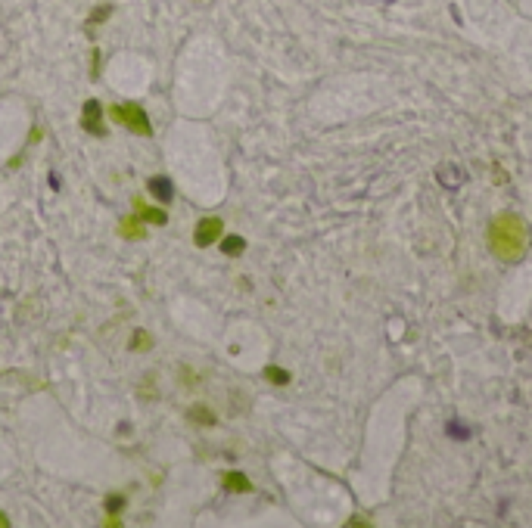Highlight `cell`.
I'll use <instances>...</instances> for the list:
<instances>
[{"mask_svg": "<svg viewBox=\"0 0 532 528\" xmlns=\"http://www.w3.org/2000/svg\"><path fill=\"white\" fill-rule=\"evenodd\" d=\"M137 208H140V221H150V224H156V227H162V224H169V215H165L162 208H146L144 202L137 199Z\"/></svg>", "mask_w": 532, "mask_h": 528, "instance_id": "ba28073f", "label": "cell"}, {"mask_svg": "<svg viewBox=\"0 0 532 528\" xmlns=\"http://www.w3.org/2000/svg\"><path fill=\"white\" fill-rule=\"evenodd\" d=\"M146 190H150L153 196H156L159 202H165V205L175 199V184H171L165 174H159V177H150V180H146Z\"/></svg>", "mask_w": 532, "mask_h": 528, "instance_id": "5b68a950", "label": "cell"}, {"mask_svg": "<svg viewBox=\"0 0 532 528\" xmlns=\"http://www.w3.org/2000/svg\"><path fill=\"white\" fill-rule=\"evenodd\" d=\"M119 233L125 236V239H146V230H144V224L137 221V215L125 217V221L119 224Z\"/></svg>", "mask_w": 532, "mask_h": 528, "instance_id": "52a82bcc", "label": "cell"}, {"mask_svg": "<svg viewBox=\"0 0 532 528\" xmlns=\"http://www.w3.org/2000/svg\"><path fill=\"white\" fill-rule=\"evenodd\" d=\"M113 16V6L109 3H103V6H97L94 12H91V19H88V25H100V22H106V19Z\"/></svg>", "mask_w": 532, "mask_h": 528, "instance_id": "5bb4252c", "label": "cell"}, {"mask_svg": "<svg viewBox=\"0 0 532 528\" xmlns=\"http://www.w3.org/2000/svg\"><path fill=\"white\" fill-rule=\"evenodd\" d=\"M243 248H246V239H243V236H237V233H231V236H225V239H221V252L231 255V258L243 255Z\"/></svg>", "mask_w": 532, "mask_h": 528, "instance_id": "9c48e42d", "label": "cell"}, {"mask_svg": "<svg viewBox=\"0 0 532 528\" xmlns=\"http://www.w3.org/2000/svg\"><path fill=\"white\" fill-rule=\"evenodd\" d=\"M100 62H103V56H100V50L94 47V68H91V78H100Z\"/></svg>", "mask_w": 532, "mask_h": 528, "instance_id": "9a60e30c", "label": "cell"}, {"mask_svg": "<svg viewBox=\"0 0 532 528\" xmlns=\"http://www.w3.org/2000/svg\"><path fill=\"white\" fill-rule=\"evenodd\" d=\"M82 128L88 130L91 137H106V124H103V106L100 99H88L82 109Z\"/></svg>", "mask_w": 532, "mask_h": 528, "instance_id": "3957f363", "label": "cell"}, {"mask_svg": "<svg viewBox=\"0 0 532 528\" xmlns=\"http://www.w3.org/2000/svg\"><path fill=\"white\" fill-rule=\"evenodd\" d=\"M109 115H113L119 124H125L131 134H140V137H150L153 134L150 115H146L137 103H115L113 109H109Z\"/></svg>", "mask_w": 532, "mask_h": 528, "instance_id": "7a4b0ae2", "label": "cell"}, {"mask_svg": "<svg viewBox=\"0 0 532 528\" xmlns=\"http://www.w3.org/2000/svg\"><path fill=\"white\" fill-rule=\"evenodd\" d=\"M190 420L193 422H202V426H215V413L209 407H200V404H196V407H190Z\"/></svg>", "mask_w": 532, "mask_h": 528, "instance_id": "30bf717a", "label": "cell"}, {"mask_svg": "<svg viewBox=\"0 0 532 528\" xmlns=\"http://www.w3.org/2000/svg\"><path fill=\"white\" fill-rule=\"evenodd\" d=\"M221 485H225L227 491H234V494H246V491H252V482L243 476V472H221Z\"/></svg>", "mask_w": 532, "mask_h": 528, "instance_id": "8992f818", "label": "cell"}, {"mask_svg": "<svg viewBox=\"0 0 532 528\" xmlns=\"http://www.w3.org/2000/svg\"><path fill=\"white\" fill-rule=\"evenodd\" d=\"M488 248L498 261L517 264L529 252V224L513 211H501L488 224Z\"/></svg>", "mask_w": 532, "mask_h": 528, "instance_id": "6da1fadb", "label": "cell"}, {"mask_svg": "<svg viewBox=\"0 0 532 528\" xmlns=\"http://www.w3.org/2000/svg\"><path fill=\"white\" fill-rule=\"evenodd\" d=\"M265 379L268 382H274V385H289V373L287 370H281V366H265Z\"/></svg>", "mask_w": 532, "mask_h": 528, "instance_id": "8fae6325", "label": "cell"}, {"mask_svg": "<svg viewBox=\"0 0 532 528\" xmlns=\"http://www.w3.org/2000/svg\"><path fill=\"white\" fill-rule=\"evenodd\" d=\"M150 348H153L150 333H146V329H137V333H134V342H131V351H150Z\"/></svg>", "mask_w": 532, "mask_h": 528, "instance_id": "7c38bea8", "label": "cell"}, {"mask_svg": "<svg viewBox=\"0 0 532 528\" xmlns=\"http://www.w3.org/2000/svg\"><path fill=\"white\" fill-rule=\"evenodd\" d=\"M3 525H10V519H7L3 513H0V528H3Z\"/></svg>", "mask_w": 532, "mask_h": 528, "instance_id": "2e32d148", "label": "cell"}, {"mask_svg": "<svg viewBox=\"0 0 532 528\" xmlns=\"http://www.w3.org/2000/svg\"><path fill=\"white\" fill-rule=\"evenodd\" d=\"M221 233H225V221H221V217H202V221L193 227V242L200 248H206V246H212L215 239H221Z\"/></svg>", "mask_w": 532, "mask_h": 528, "instance_id": "277c9868", "label": "cell"}, {"mask_svg": "<svg viewBox=\"0 0 532 528\" xmlns=\"http://www.w3.org/2000/svg\"><path fill=\"white\" fill-rule=\"evenodd\" d=\"M125 509V494H109L106 497V513L109 516H119Z\"/></svg>", "mask_w": 532, "mask_h": 528, "instance_id": "4fadbf2b", "label": "cell"}]
</instances>
